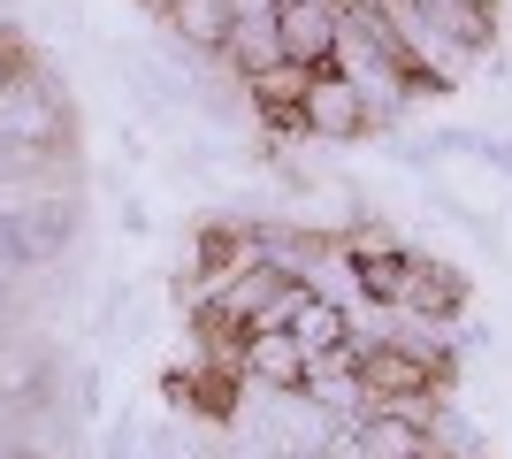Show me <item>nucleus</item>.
Returning a JSON list of instances; mask_svg holds the SVG:
<instances>
[{
  "mask_svg": "<svg viewBox=\"0 0 512 459\" xmlns=\"http://www.w3.org/2000/svg\"><path fill=\"white\" fill-rule=\"evenodd\" d=\"M360 383L375 398H413V391H428L436 375H428V360H413V352H398V345H375L360 360Z\"/></svg>",
  "mask_w": 512,
  "mask_h": 459,
  "instance_id": "nucleus-2",
  "label": "nucleus"
},
{
  "mask_svg": "<svg viewBox=\"0 0 512 459\" xmlns=\"http://www.w3.org/2000/svg\"><path fill=\"white\" fill-rule=\"evenodd\" d=\"M337 329H344L337 306H321V299H299V306H291V345H299V352H321Z\"/></svg>",
  "mask_w": 512,
  "mask_h": 459,
  "instance_id": "nucleus-4",
  "label": "nucleus"
},
{
  "mask_svg": "<svg viewBox=\"0 0 512 459\" xmlns=\"http://www.w3.org/2000/svg\"><path fill=\"white\" fill-rule=\"evenodd\" d=\"M360 284L375 291V299H406V261H398V253H375V261H360Z\"/></svg>",
  "mask_w": 512,
  "mask_h": 459,
  "instance_id": "nucleus-5",
  "label": "nucleus"
},
{
  "mask_svg": "<svg viewBox=\"0 0 512 459\" xmlns=\"http://www.w3.org/2000/svg\"><path fill=\"white\" fill-rule=\"evenodd\" d=\"M306 123H321V131H352L360 108H352V92H344L337 77H321V85L306 92Z\"/></svg>",
  "mask_w": 512,
  "mask_h": 459,
  "instance_id": "nucleus-3",
  "label": "nucleus"
},
{
  "mask_svg": "<svg viewBox=\"0 0 512 459\" xmlns=\"http://www.w3.org/2000/svg\"><path fill=\"white\" fill-rule=\"evenodd\" d=\"M276 46L283 62H321L329 46H337V31H329V8L321 0H276Z\"/></svg>",
  "mask_w": 512,
  "mask_h": 459,
  "instance_id": "nucleus-1",
  "label": "nucleus"
},
{
  "mask_svg": "<svg viewBox=\"0 0 512 459\" xmlns=\"http://www.w3.org/2000/svg\"><path fill=\"white\" fill-rule=\"evenodd\" d=\"M0 92H8V54H0Z\"/></svg>",
  "mask_w": 512,
  "mask_h": 459,
  "instance_id": "nucleus-6",
  "label": "nucleus"
}]
</instances>
